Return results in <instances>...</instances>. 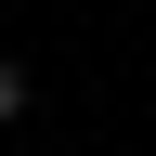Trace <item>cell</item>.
<instances>
[{"instance_id":"cell-1","label":"cell","mask_w":156,"mask_h":156,"mask_svg":"<svg viewBox=\"0 0 156 156\" xmlns=\"http://www.w3.org/2000/svg\"><path fill=\"white\" fill-rule=\"evenodd\" d=\"M13 117H26V65H0V130H13Z\"/></svg>"}]
</instances>
